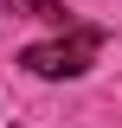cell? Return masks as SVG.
<instances>
[{
  "label": "cell",
  "mask_w": 122,
  "mask_h": 128,
  "mask_svg": "<svg viewBox=\"0 0 122 128\" xmlns=\"http://www.w3.org/2000/svg\"><path fill=\"white\" fill-rule=\"evenodd\" d=\"M103 38H109V26H64L58 38H45V45H26L19 51V64H26L32 77H84L90 70V58L103 51Z\"/></svg>",
  "instance_id": "1"
},
{
  "label": "cell",
  "mask_w": 122,
  "mask_h": 128,
  "mask_svg": "<svg viewBox=\"0 0 122 128\" xmlns=\"http://www.w3.org/2000/svg\"><path fill=\"white\" fill-rule=\"evenodd\" d=\"M7 13H19V19H45V26H71L64 0H7Z\"/></svg>",
  "instance_id": "2"
}]
</instances>
